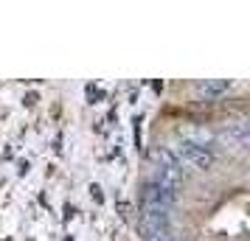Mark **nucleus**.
<instances>
[{
    "label": "nucleus",
    "instance_id": "obj_7",
    "mask_svg": "<svg viewBox=\"0 0 250 241\" xmlns=\"http://www.w3.org/2000/svg\"><path fill=\"white\" fill-rule=\"evenodd\" d=\"M144 241H180L177 236H174V230H160V233H152V236H146Z\"/></svg>",
    "mask_w": 250,
    "mask_h": 241
},
{
    "label": "nucleus",
    "instance_id": "obj_2",
    "mask_svg": "<svg viewBox=\"0 0 250 241\" xmlns=\"http://www.w3.org/2000/svg\"><path fill=\"white\" fill-rule=\"evenodd\" d=\"M171 224V210L169 207H149L144 205V213H141V222L138 227L144 233V239L152 236V233H160V230H169Z\"/></svg>",
    "mask_w": 250,
    "mask_h": 241
},
{
    "label": "nucleus",
    "instance_id": "obj_4",
    "mask_svg": "<svg viewBox=\"0 0 250 241\" xmlns=\"http://www.w3.org/2000/svg\"><path fill=\"white\" fill-rule=\"evenodd\" d=\"M177 202V191H169V188H160V185L155 183H146V188H144V205L149 207H169Z\"/></svg>",
    "mask_w": 250,
    "mask_h": 241
},
{
    "label": "nucleus",
    "instance_id": "obj_1",
    "mask_svg": "<svg viewBox=\"0 0 250 241\" xmlns=\"http://www.w3.org/2000/svg\"><path fill=\"white\" fill-rule=\"evenodd\" d=\"M169 151L174 154V160L180 166H191L197 171L211 168V163H214V151L205 149V146H197V143H188V140H177Z\"/></svg>",
    "mask_w": 250,
    "mask_h": 241
},
{
    "label": "nucleus",
    "instance_id": "obj_5",
    "mask_svg": "<svg viewBox=\"0 0 250 241\" xmlns=\"http://www.w3.org/2000/svg\"><path fill=\"white\" fill-rule=\"evenodd\" d=\"M197 95L205 98V101H214L219 95H225L230 90V81H222V79H205V81H197Z\"/></svg>",
    "mask_w": 250,
    "mask_h": 241
},
{
    "label": "nucleus",
    "instance_id": "obj_3",
    "mask_svg": "<svg viewBox=\"0 0 250 241\" xmlns=\"http://www.w3.org/2000/svg\"><path fill=\"white\" fill-rule=\"evenodd\" d=\"M219 138H222V143L230 146L233 151H245L248 149V124H245L242 118L233 121V124H225L222 132H219Z\"/></svg>",
    "mask_w": 250,
    "mask_h": 241
},
{
    "label": "nucleus",
    "instance_id": "obj_6",
    "mask_svg": "<svg viewBox=\"0 0 250 241\" xmlns=\"http://www.w3.org/2000/svg\"><path fill=\"white\" fill-rule=\"evenodd\" d=\"M180 135H183V140L197 143V146H205V149H211V140H214V135L203 127H186V129H180Z\"/></svg>",
    "mask_w": 250,
    "mask_h": 241
}]
</instances>
